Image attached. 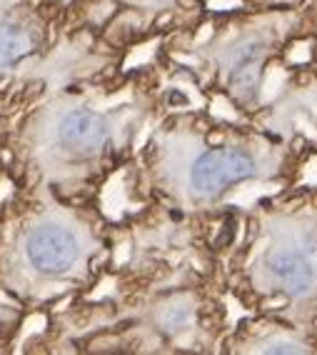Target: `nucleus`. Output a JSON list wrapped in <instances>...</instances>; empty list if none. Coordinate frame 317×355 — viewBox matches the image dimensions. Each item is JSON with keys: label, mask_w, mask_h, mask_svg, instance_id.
<instances>
[{"label": "nucleus", "mask_w": 317, "mask_h": 355, "mask_svg": "<svg viewBox=\"0 0 317 355\" xmlns=\"http://www.w3.org/2000/svg\"><path fill=\"white\" fill-rule=\"evenodd\" d=\"M255 175V163L248 153L235 148H215L195 160L192 165V188L200 196H217L230 185Z\"/></svg>", "instance_id": "nucleus-1"}, {"label": "nucleus", "mask_w": 317, "mask_h": 355, "mask_svg": "<svg viewBox=\"0 0 317 355\" xmlns=\"http://www.w3.org/2000/svg\"><path fill=\"white\" fill-rule=\"evenodd\" d=\"M78 258V241L68 228L43 225L28 238V260L40 273H63Z\"/></svg>", "instance_id": "nucleus-2"}, {"label": "nucleus", "mask_w": 317, "mask_h": 355, "mask_svg": "<svg viewBox=\"0 0 317 355\" xmlns=\"http://www.w3.org/2000/svg\"><path fill=\"white\" fill-rule=\"evenodd\" d=\"M57 138L68 150L90 155L98 148H102V143L108 138V128H105V121L100 115L93 110H73L60 121Z\"/></svg>", "instance_id": "nucleus-3"}, {"label": "nucleus", "mask_w": 317, "mask_h": 355, "mask_svg": "<svg viewBox=\"0 0 317 355\" xmlns=\"http://www.w3.org/2000/svg\"><path fill=\"white\" fill-rule=\"evenodd\" d=\"M267 268L280 286L292 295H302L315 283V266L300 250H278L267 258Z\"/></svg>", "instance_id": "nucleus-4"}, {"label": "nucleus", "mask_w": 317, "mask_h": 355, "mask_svg": "<svg viewBox=\"0 0 317 355\" xmlns=\"http://www.w3.org/2000/svg\"><path fill=\"white\" fill-rule=\"evenodd\" d=\"M260 63H262V45L253 43L240 53L237 63L233 68V83L237 88L253 90L260 83Z\"/></svg>", "instance_id": "nucleus-5"}, {"label": "nucleus", "mask_w": 317, "mask_h": 355, "mask_svg": "<svg viewBox=\"0 0 317 355\" xmlns=\"http://www.w3.org/2000/svg\"><path fill=\"white\" fill-rule=\"evenodd\" d=\"M30 35L20 26L0 28V65H15L30 53Z\"/></svg>", "instance_id": "nucleus-6"}, {"label": "nucleus", "mask_w": 317, "mask_h": 355, "mask_svg": "<svg viewBox=\"0 0 317 355\" xmlns=\"http://www.w3.org/2000/svg\"><path fill=\"white\" fill-rule=\"evenodd\" d=\"M300 348H295V345H273L270 348V353H298Z\"/></svg>", "instance_id": "nucleus-7"}]
</instances>
